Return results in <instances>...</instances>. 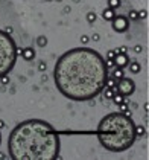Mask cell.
Instances as JSON below:
<instances>
[{"label":"cell","mask_w":149,"mask_h":160,"mask_svg":"<svg viewBox=\"0 0 149 160\" xmlns=\"http://www.w3.org/2000/svg\"><path fill=\"white\" fill-rule=\"evenodd\" d=\"M108 69L97 50L74 48L58 58L53 79L58 92L70 101L82 102L96 98L105 89Z\"/></svg>","instance_id":"6da1fadb"},{"label":"cell","mask_w":149,"mask_h":160,"mask_svg":"<svg viewBox=\"0 0 149 160\" xmlns=\"http://www.w3.org/2000/svg\"><path fill=\"white\" fill-rule=\"evenodd\" d=\"M59 150L58 131L43 119L20 122L8 137V152L12 160H55L59 157Z\"/></svg>","instance_id":"7a4b0ae2"},{"label":"cell","mask_w":149,"mask_h":160,"mask_svg":"<svg viewBox=\"0 0 149 160\" xmlns=\"http://www.w3.org/2000/svg\"><path fill=\"white\" fill-rule=\"evenodd\" d=\"M96 136L107 151L123 152L130 150L137 139L135 124L131 116L120 111H113L100 119L96 128Z\"/></svg>","instance_id":"3957f363"},{"label":"cell","mask_w":149,"mask_h":160,"mask_svg":"<svg viewBox=\"0 0 149 160\" xmlns=\"http://www.w3.org/2000/svg\"><path fill=\"white\" fill-rule=\"evenodd\" d=\"M17 63V44L11 34L0 31V78L9 75Z\"/></svg>","instance_id":"277c9868"},{"label":"cell","mask_w":149,"mask_h":160,"mask_svg":"<svg viewBox=\"0 0 149 160\" xmlns=\"http://www.w3.org/2000/svg\"><path fill=\"white\" fill-rule=\"evenodd\" d=\"M134 92H135L134 79L126 78V76H122L120 79H117V82H116V93H120L123 98H126V96H131Z\"/></svg>","instance_id":"5b68a950"},{"label":"cell","mask_w":149,"mask_h":160,"mask_svg":"<svg viewBox=\"0 0 149 160\" xmlns=\"http://www.w3.org/2000/svg\"><path fill=\"white\" fill-rule=\"evenodd\" d=\"M111 24H113V29L116 32L123 34V32H126L128 28H130V18L125 17V15H114V18L111 20Z\"/></svg>","instance_id":"8992f818"},{"label":"cell","mask_w":149,"mask_h":160,"mask_svg":"<svg viewBox=\"0 0 149 160\" xmlns=\"http://www.w3.org/2000/svg\"><path fill=\"white\" fill-rule=\"evenodd\" d=\"M128 64H130V57H128V53L117 52L116 57H114V66L120 67V69H125V67H128Z\"/></svg>","instance_id":"52a82bcc"},{"label":"cell","mask_w":149,"mask_h":160,"mask_svg":"<svg viewBox=\"0 0 149 160\" xmlns=\"http://www.w3.org/2000/svg\"><path fill=\"white\" fill-rule=\"evenodd\" d=\"M35 55L37 53H35V49L33 48H24L20 57H22L23 59H26V61H32V59L35 58Z\"/></svg>","instance_id":"ba28073f"},{"label":"cell","mask_w":149,"mask_h":160,"mask_svg":"<svg viewBox=\"0 0 149 160\" xmlns=\"http://www.w3.org/2000/svg\"><path fill=\"white\" fill-rule=\"evenodd\" d=\"M114 9H111V8H105L104 11H102V18L105 20V22H111V20L114 18Z\"/></svg>","instance_id":"9c48e42d"},{"label":"cell","mask_w":149,"mask_h":160,"mask_svg":"<svg viewBox=\"0 0 149 160\" xmlns=\"http://www.w3.org/2000/svg\"><path fill=\"white\" fill-rule=\"evenodd\" d=\"M117 107H119V111H120V113H125V115L131 116V111H130V104H128L126 101L120 102V104H119Z\"/></svg>","instance_id":"30bf717a"},{"label":"cell","mask_w":149,"mask_h":160,"mask_svg":"<svg viewBox=\"0 0 149 160\" xmlns=\"http://www.w3.org/2000/svg\"><path fill=\"white\" fill-rule=\"evenodd\" d=\"M128 67H130V70H131V73H140V70H141V66H140V63H137V61H130V64H128Z\"/></svg>","instance_id":"8fae6325"},{"label":"cell","mask_w":149,"mask_h":160,"mask_svg":"<svg viewBox=\"0 0 149 160\" xmlns=\"http://www.w3.org/2000/svg\"><path fill=\"white\" fill-rule=\"evenodd\" d=\"M102 92H104L105 99H113V96L116 95V89H111V87H107V89H104Z\"/></svg>","instance_id":"7c38bea8"},{"label":"cell","mask_w":149,"mask_h":160,"mask_svg":"<svg viewBox=\"0 0 149 160\" xmlns=\"http://www.w3.org/2000/svg\"><path fill=\"white\" fill-rule=\"evenodd\" d=\"M125 69H120V67H116V69H114L113 70V78H116V79H120L122 76H125V72H123Z\"/></svg>","instance_id":"4fadbf2b"},{"label":"cell","mask_w":149,"mask_h":160,"mask_svg":"<svg viewBox=\"0 0 149 160\" xmlns=\"http://www.w3.org/2000/svg\"><path fill=\"white\" fill-rule=\"evenodd\" d=\"M146 134V128L143 125H135V136L137 137H143Z\"/></svg>","instance_id":"5bb4252c"},{"label":"cell","mask_w":149,"mask_h":160,"mask_svg":"<svg viewBox=\"0 0 149 160\" xmlns=\"http://www.w3.org/2000/svg\"><path fill=\"white\" fill-rule=\"evenodd\" d=\"M37 44L40 46V48H46V46H47V38L44 35H40L37 38Z\"/></svg>","instance_id":"9a60e30c"},{"label":"cell","mask_w":149,"mask_h":160,"mask_svg":"<svg viewBox=\"0 0 149 160\" xmlns=\"http://www.w3.org/2000/svg\"><path fill=\"white\" fill-rule=\"evenodd\" d=\"M119 6H120V0H108V8L116 11Z\"/></svg>","instance_id":"2e32d148"},{"label":"cell","mask_w":149,"mask_h":160,"mask_svg":"<svg viewBox=\"0 0 149 160\" xmlns=\"http://www.w3.org/2000/svg\"><path fill=\"white\" fill-rule=\"evenodd\" d=\"M111 101H113L114 104H116V105H119L120 102H123V101H125V98H123V96H122V95H120V93H116V95H114V96H113V99H111Z\"/></svg>","instance_id":"e0dca14e"},{"label":"cell","mask_w":149,"mask_h":160,"mask_svg":"<svg viewBox=\"0 0 149 160\" xmlns=\"http://www.w3.org/2000/svg\"><path fill=\"white\" fill-rule=\"evenodd\" d=\"M87 22H88L90 24H93L94 22H96V18H97V15H96V12H88V14H87Z\"/></svg>","instance_id":"ac0fdd59"},{"label":"cell","mask_w":149,"mask_h":160,"mask_svg":"<svg viewBox=\"0 0 149 160\" xmlns=\"http://www.w3.org/2000/svg\"><path fill=\"white\" fill-rule=\"evenodd\" d=\"M148 17V12L145 11V9H140V11H137V18L139 20H145Z\"/></svg>","instance_id":"d6986e66"},{"label":"cell","mask_w":149,"mask_h":160,"mask_svg":"<svg viewBox=\"0 0 149 160\" xmlns=\"http://www.w3.org/2000/svg\"><path fill=\"white\" fill-rule=\"evenodd\" d=\"M128 18L139 20V18H137V11H135V9H130V12H128Z\"/></svg>","instance_id":"ffe728a7"},{"label":"cell","mask_w":149,"mask_h":160,"mask_svg":"<svg viewBox=\"0 0 149 160\" xmlns=\"http://www.w3.org/2000/svg\"><path fill=\"white\" fill-rule=\"evenodd\" d=\"M105 66H107V69H111V67H114V59H110V58H107V61H105Z\"/></svg>","instance_id":"44dd1931"},{"label":"cell","mask_w":149,"mask_h":160,"mask_svg":"<svg viewBox=\"0 0 149 160\" xmlns=\"http://www.w3.org/2000/svg\"><path fill=\"white\" fill-rule=\"evenodd\" d=\"M46 69H47L46 63H44V61H40V64H38V70H40V72H46Z\"/></svg>","instance_id":"7402d4cb"},{"label":"cell","mask_w":149,"mask_h":160,"mask_svg":"<svg viewBox=\"0 0 149 160\" xmlns=\"http://www.w3.org/2000/svg\"><path fill=\"white\" fill-rule=\"evenodd\" d=\"M0 81H2V84H3V85L9 84V76H8V75H5V76H2V78H0Z\"/></svg>","instance_id":"603a6c76"},{"label":"cell","mask_w":149,"mask_h":160,"mask_svg":"<svg viewBox=\"0 0 149 160\" xmlns=\"http://www.w3.org/2000/svg\"><path fill=\"white\" fill-rule=\"evenodd\" d=\"M117 52H120V53H128V48H126V46H120L119 49H116V53H117Z\"/></svg>","instance_id":"cb8c5ba5"},{"label":"cell","mask_w":149,"mask_h":160,"mask_svg":"<svg viewBox=\"0 0 149 160\" xmlns=\"http://www.w3.org/2000/svg\"><path fill=\"white\" fill-rule=\"evenodd\" d=\"M114 57H116V50H110L107 53V58H110V59H114Z\"/></svg>","instance_id":"d4e9b609"},{"label":"cell","mask_w":149,"mask_h":160,"mask_svg":"<svg viewBox=\"0 0 149 160\" xmlns=\"http://www.w3.org/2000/svg\"><path fill=\"white\" fill-rule=\"evenodd\" d=\"M134 52H135V53H141V52H143V48H141L140 44H137V46L134 48Z\"/></svg>","instance_id":"484cf974"},{"label":"cell","mask_w":149,"mask_h":160,"mask_svg":"<svg viewBox=\"0 0 149 160\" xmlns=\"http://www.w3.org/2000/svg\"><path fill=\"white\" fill-rule=\"evenodd\" d=\"M88 37H87V35H82V37H81V43H82V44H87V43H88Z\"/></svg>","instance_id":"4316f807"},{"label":"cell","mask_w":149,"mask_h":160,"mask_svg":"<svg viewBox=\"0 0 149 160\" xmlns=\"http://www.w3.org/2000/svg\"><path fill=\"white\" fill-rule=\"evenodd\" d=\"M99 38H100V35L96 34V32H94V34L91 35V40H93V41H99Z\"/></svg>","instance_id":"83f0119b"},{"label":"cell","mask_w":149,"mask_h":160,"mask_svg":"<svg viewBox=\"0 0 149 160\" xmlns=\"http://www.w3.org/2000/svg\"><path fill=\"white\" fill-rule=\"evenodd\" d=\"M3 31H5V32H8V34H12V28H11V26H6Z\"/></svg>","instance_id":"f1b7e54d"},{"label":"cell","mask_w":149,"mask_h":160,"mask_svg":"<svg viewBox=\"0 0 149 160\" xmlns=\"http://www.w3.org/2000/svg\"><path fill=\"white\" fill-rule=\"evenodd\" d=\"M22 52H23V49H22V48H18V46H17V57H18V55H22Z\"/></svg>","instance_id":"f546056e"},{"label":"cell","mask_w":149,"mask_h":160,"mask_svg":"<svg viewBox=\"0 0 149 160\" xmlns=\"http://www.w3.org/2000/svg\"><path fill=\"white\" fill-rule=\"evenodd\" d=\"M2 128H5V122L2 121V119H0V130H2Z\"/></svg>","instance_id":"4dcf8cb0"},{"label":"cell","mask_w":149,"mask_h":160,"mask_svg":"<svg viewBox=\"0 0 149 160\" xmlns=\"http://www.w3.org/2000/svg\"><path fill=\"white\" fill-rule=\"evenodd\" d=\"M0 159H6V156H3V154H0Z\"/></svg>","instance_id":"1f68e13d"},{"label":"cell","mask_w":149,"mask_h":160,"mask_svg":"<svg viewBox=\"0 0 149 160\" xmlns=\"http://www.w3.org/2000/svg\"><path fill=\"white\" fill-rule=\"evenodd\" d=\"M0 145H2V133H0Z\"/></svg>","instance_id":"d6a6232c"},{"label":"cell","mask_w":149,"mask_h":160,"mask_svg":"<svg viewBox=\"0 0 149 160\" xmlns=\"http://www.w3.org/2000/svg\"><path fill=\"white\" fill-rule=\"evenodd\" d=\"M47 2H52V0H47Z\"/></svg>","instance_id":"836d02e7"},{"label":"cell","mask_w":149,"mask_h":160,"mask_svg":"<svg viewBox=\"0 0 149 160\" xmlns=\"http://www.w3.org/2000/svg\"><path fill=\"white\" fill-rule=\"evenodd\" d=\"M58 2H63V0H58Z\"/></svg>","instance_id":"e575fe53"}]
</instances>
